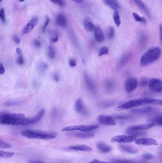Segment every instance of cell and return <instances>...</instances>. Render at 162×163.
Listing matches in <instances>:
<instances>
[{
  "label": "cell",
  "mask_w": 162,
  "mask_h": 163,
  "mask_svg": "<svg viewBox=\"0 0 162 163\" xmlns=\"http://www.w3.org/2000/svg\"><path fill=\"white\" fill-rule=\"evenodd\" d=\"M26 117L23 114L1 113L0 115V123L4 125L22 126L23 120Z\"/></svg>",
  "instance_id": "6da1fadb"
},
{
  "label": "cell",
  "mask_w": 162,
  "mask_h": 163,
  "mask_svg": "<svg viewBox=\"0 0 162 163\" xmlns=\"http://www.w3.org/2000/svg\"><path fill=\"white\" fill-rule=\"evenodd\" d=\"M161 50L159 47H152L145 52L140 59V66L144 67L156 61L161 55Z\"/></svg>",
  "instance_id": "7a4b0ae2"
},
{
  "label": "cell",
  "mask_w": 162,
  "mask_h": 163,
  "mask_svg": "<svg viewBox=\"0 0 162 163\" xmlns=\"http://www.w3.org/2000/svg\"><path fill=\"white\" fill-rule=\"evenodd\" d=\"M22 135L28 138L43 140H50L55 138L56 136V134L54 133L32 130H27L22 131Z\"/></svg>",
  "instance_id": "3957f363"
},
{
  "label": "cell",
  "mask_w": 162,
  "mask_h": 163,
  "mask_svg": "<svg viewBox=\"0 0 162 163\" xmlns=\"http://www.w3.org/2000/svg\"><path fill=\"white\" fill-rule=\"evenodd\" d=\"M149 98H142L138 99L131 100L125 102L122 105L117 106L115 108V110L117 111H122L128 109L132 108L136 106H141L142 105L149 104Z\"/></svg>",
  "instance_id": "277c9868"
},
{
  "label": "cell",
  "mask_w": 162,
  "mask_h": 163,
  "mask_svg": "<svg viewBox=\"0 0 162 163\" xmlns=\"http://www.w3.org/2000/svg\"><path fill=\"white\" fill-rule=\"evenodd\" d=\"M98 127L97 125H77V126H68L62 128V132L67 131H80L81 132H90L96 129Z\"/></svg>",
  "instance_id": "5b68a950"
},
{
  "label": "cell",
  "mask_w": 162,
  "mask_h": 163,
  "mask_svg": "<svg viewBox=\"0 0 162 163\" xmlns=\"http://www.w3.org/2000/svg\"><path fill=\"white\" fill-rule=\"evenodd\" d=\"M45 110L42 109L40 110L36 115L32 117L27 118L23 120L22 126H29L37 123L43 118L45 114Z\"/></svg>",
  "instance_id": "8992f818"
},
{
  "label": "cell",
  "mask_w": 162,
  "mask_h": 163,
  "mask_svg": "<svg viewBox=\"0 0 162 163\" xmlns=\"http://www.w3.org/2000/svg\"><path fill=\"white\" fill-rule=\"evenodd\" d=\"M148 88L152 92H162V82L157 78H152L148 84Z\"/></svg>",
  "instance_id": "52a82bcc"
},
{
  "label": "cell",
  "mask_w": 162,
  "mask_h": 163,
  "mask_svg": "<svg viewBox=\"0 0 162 163\" xmlns=\"http://www.w3.org/2000/svg\"><path fill=\"white\" fill-rule=\"evenodd\" d=\"M135 137L134 136L120 135L115 136L111 139L112 142L118 143H129L133 142L135 140Z\"/></svg>",
  "instance_id": "ba28073f"
},
{
  "label": "cell",
  "mask_w": 162,
  "mask_h": 163,
  "mask_svg": "<svg viewBox=\"0 0 162 163\" xmlns=\"http://www.w3.org/2000/svg\"><path fill=\"white\" fill-rule=\"evenodd\" d=\"M138 86V82L135 78H129L125 83V88L127 93H131L136 89Z\"/></svg>",
  "instance_id": "9c48e42d"
},
{
  "label": "cell",
  "mask_w": 162,
  "mask_h": 163,
  "mask_svg": "<svg viewBox=\"0 0 162 163\" xmlns=\"http://www.w3.org/2000/svg\"><path fill=\"white\" fill-rule=\"evenodd\" d=\"M154 125H155V124L154 123L150 122L148 124H146L132 126L129 127L127 128L126 130V133H127L130 132H139V131H142V130L149 129L150 128L154 126Z\"/></svg>",
  "instance_id": "30bf717a"
},
{
  "label": "cell",
  "mask_w": 162,
  "mask_h": 163,
  "mask_svg": "<svg viewBox=\"0 0 162 163\" xmlns=\"http://www.w3.org/2000/svg\"><path fill=\"white\" fill-rule=\"evenodd\" d=\"M38 22V20L37 17H33L23 28L22 29V33L23 34L30 33L37 25Z\"/></svg>",
  "instance_id": "8fae6325"
},
{
  "label": "cell",
  "mask_w": 162,
  "mask_h": 163,
  "mask_svg": "<svg viewBox=\"0 0 162 163\" xmlns=\"http://www.w3.org/2000/svg\"><path fill=\"white\" fill-rule=\"evenodd\" d=\"M98 120L101 124L107 126H115L116 122L112 117L105 115H100L98 117Z\"/></svg>",
  "instance_id": "7c38bea8"
},
{
  "label": "cell",
  "mask_w": 162,
  "mask_h": 163,
  "mask_svg": "<svg viewBox=\"0 0 162 163\" xmlns=\"http://www.w3.org/2000/svg\"><path fill=\"white\" fill-rule=\"evenodd\" d=\"M84 77L85 81V85L86 86L87 88H88L90 92L95 93L96 91L95 84H94V82L91 78L90 76L86 72H84Z\"/></svg>",
  "instance_id": "4fadbf2b"
},
{
  "label": "cell",
  "mask_w": 162,
  "mask_h": 163,
  "mask_svg": "<svg viewBox=\"0 0 162 163\" xmlns=\"http://www.w3.org/2000/svg\"><path fill=\"white\" fill-rule=\"evenodd\" d=\"M135 144L144 145H157L158 143L155 139L150 138H141L135 140Z\"/></svg>",
  "instance_id": "5bb4252c"
},
{
  "label": "cell",
  "mask_w": 162,
  "mask_h": 163,
  "mask_svg": "<svg viewBox=\"0 0 162 163\" xmlns=\"http://www.w3.org/2000/svg\"><path fill=\"white\" fill-rule=\"evenodd\" d=\"M75 109L77 113L82 114L83 115H87L88 114V111L84 107L82 100L81 98L77 100L75 104Z\"/></svg>",
  "instance_id": "9a60e30c"
},
{
  "label": "cell",
  "mask_w": 162,
  "mask_h": 163,
  "mask_svg": "<svg viewBox=\"0 0 162 163\" xmlns=\"http://www.w3.org/2000/svg\"><path fill=\"white\" fill-rule=\"evenodd\" d=\"M68 149L73 151H80L83 152H91L92 151V148L91 147L87 145H71L68 148Z\"/></svg>",
  "instance_id": "2e32d148"
},
{
  "label": "cell",
  "mask_w": 162,
  "mask_h": 163,
  "mask_svg": "<svg viewBox=\"0 0 162 163\" xmlns=\"http://www.w3.org/2000/svg\"><path fill=\"white\" fill-rule=\"evenodd\" d=\"M84 26L85 30L89 32H95L96 28V26L94 25V23L92 22L90 18L88 17L85 18L84 21Z\"/></svg>",
  "instance_id": "e0dca14e"
},
{
  "label": "cell",
  "mask_w": 162,
  "mask_h": 163,
  "mask_svg": "<svg viewBox=\"0 0 162 163\" xmlns=\"http://www.w3.org/2000/svg\"><path fill=\"white\" fill-rule=\"evenodd\" d=\"M56 23L58 26L61 27H65L67 26V19L64 14L59 13L56 17Z\"/></svg>",
  "instance_id": "ac0fdd59"
},
{
  "label": "cell",
  "mask_w": 162,
  "mask_h": 163,
  "mask_svg": "<svg viewBox=\"0 0 162 163\" xmlns=\"http://www.w3.org/2000/svg\"><path fill=\"white\" fill-rule=\"evenodd\" d=\"M71 135L81 138H89L93 137L94 133L90 132H76L71 133Z\"/></svg>",
  "instance_id": "d6986e66"
},
{
  "label": "cell",
  "mask_w": 162,
  "mask_h": 163,
  "mask_svg": "<svg viewBox=\"0 0 162 163\" xmlns=\"http://www.w3.org/2000/svg\"><path fill=\"white\" fill-rule=\"evenodd\" d=\"M95 39L98 42H102L105 40V35L99 26H96V29L94 32Z\"/></svg>",
  "instance_id": "ffe728a7"
},
{
  "label": "cell",
  "mask_w": 162,
  "mask_h": 163,
  "mask_svg": "<svg viewBox=\"0 0 162 163\" xmlns=\"http://www.w3.org/2000/svg\"><path fill=\"white\" fill-rule=\"evenodd\" d=\"M97 148L102 153H108L111 150L110 146L102 142L99 143L97 145Z\"/></svg>",
  "instance_id": "44dd1931"
},
{
  "label": "cell",
  "mask_w": 162,
  "mask_h": 163,
  "mask_svg": "<svg viewBox=\"0 0 162 163\" xmlns=\"http://www.w3.org/2000/svg\"><path fill=\"white\" fill-rule=\"evenodd\" d=\"M49 39L52 43H55L59 39V34L53 30H49L48 32Z\"/></svg>",
  "instance_id": "7402d4cb"
},
{
  "label": "cell",
  "mask_w": 162,
  "mask_h": 163,
  "mask_svg": "<svg viewBox=\"0 0 162 163\" xmlns=\"http://www.w3.org/2000/svg\"><path fill=\"white\" fill-rule=\"evenodd\" d=\"M103 1L105 5L114 10H118V9L119 8V6L118 5V3H116L112 0H103Z\"/></svg>",
  "instance_id": "603a6c76"
},
{
  "label": "cell",
  "mask_w": 162,
  "mask_h": 163,
  "mask_svg": "<svg viewBox=\"0 0 162 163\" xmlns=\"http://www.w3.org/2000/svg\"><path fill=\"white\" fill-rule=\"evenodd\" d=\"M120 148L121 150H123V151L126 152V153H130V154H135L138 153V150L132 146L121 145L120 146Z\"/></svg>",
  "instance_id": "cb8c5ba5"
},
{
  "label": "cell",
  "mask_w": 162,
  "mask_h": 163,
  "mask_svg": "<svg viewBox=\"0 0 162 163\" xmlns=\"http://www.w3.org/2000/svg\"><path fill=\"white\" fill-rule=\"evenodd\" d=\"M152 108L151 107L135 109L131 111V112L134 114H147L152 111Z\"/></svg>",
  "instance_id": "d4e9b609"
},
{
  "label": "cell",
  "mask_w": 162,
  "mask_h": 163,
  "mask_svg": "<svg viewBox=\"0 0 162 163\" xmlns=\"http://www.w3.org/2000/svg\"><path fill=\"white\" fill-rule=\"evenodd\" d=\"M133 1L138 8L145 12V13L148 14V15H149V12L147 9V7L145 6L144 3L141 1V0H133Z\"/></svg>",
  "instance_id": "484cf974"
},
{
  "label": "cell",
  "mask_w": 162,
  "mask_h": 163,
  "mask_svg": "<svg viewBox=\"0 0 162 163\" xmlns=\"http://www.w3.org/2000/svg\"><path fill=\"white\" fill-rule=\"evenodd\" d=\"M16 53L18 55V58L17 59V64L20 65H23L24 63V59L23 58L22 56V50L21 48H17L16 49Z\"/></svg>",
  "instance_id": "4316f807"
},
{
  "label": "cell",
  "mask_w": 162,
  "mask_h": 163,
  "mask_svg": "<svg viewBox=\"0 0 162 163\" xmlns=\"http://www.w3.org/2000/svg\"><path fill=\"white\" fill-rule=\"evenodd\" d=\"M48 68V65L47 63L41 62L39 63L38 66V70L40 74H44Z\"/></svg>",
  "instance_id": "83f0119b"
},
{
  "label": "cell",
  "mask_w": 162,
  "mask_h": 163,
  "mask_svg": "<svg viewBox=\"0 0 162 163\" xmlns=\"http://www.w3.org/2000/svg\"><path fill=\"white\" fill-rule=\"evenodd\" d=\"M113 19L115 25L117 27H119L121 25V20L118 10L115 11L113 14Z\"/></svg>",
  "instance_id": "f1b7e54d"
},
{
  "label": "cell",
  "mask_w": 162,
  "mask_h": 163,
  "mask_svg": "<svg viewBox=\"0 0 162 163\" xmlns=\"http://www.w3.org/2000/svg\"><path fill=\"white\" fill-rule=\"evenodd\" d=\"M15 153L13 152H6L1 150L0 157L1 158H9L12 157L14 155Z\"/></svg>",
  "instance_id": "f546056e"
},
{
  "label": "cell",
  "mask_w": 162,
  "mask_h": 163,
  "mask_svg": "<svg viewBox=\"0 0 162 163\" xmlns=\"http://www.w3.org/2000/svg\"><path fill=\"white\" fill-rule=\"evenodd\" d=\"M47 56H48L49 58L52 59L54 58V57H55V51L54 47L52 46H49L48 47Z\"/></svg>",
  "instance_id": "4dcf8cb0"
},
{
  "label": "cell",
  "mask_w": 162,
  "mask_h": 163,
  "mask_svg": "<svg viewBox=\"0 0 162 163\" xmlns=\"http://www.w3.org/2000/svg\"><path fill=\"white\" fill-rule=\"evenodd\" d=\"M133 15L134 16V18H135V21H136V22H142V23H147V21H146L145 18L143 17H141L140 16H139L136 13H133Z\"/></svg>",
  "instance_id": "1f68e13d"
},
{
  "label": "cell",
  "mask_w": 162,
  "mask_h": 163,
  "mask_svg": "<svg viewBox=\"0 0 162 163\" xmlns=\"http://www.w3.org/2000/svg\"><path fill=\"white\" fill-rule=\"evenodd\" d=\"M150 122L154 123L155 124H157L158 126L162 127V115H159L154 118V119L150 121Z\"/></svg>",
  "instance_id": "d6a6232c"
},
{
  "label": "cell",
  "mask_w": 162,
  "mask_h": 163,
  "mask_svg": "<svg viewBox=\"0 0 162 163\" xmlns=\"http://www.w3.org/2000/svg\"><path fill=\"white\" fill-rule=\"evenodd\" d=\"M13 147L12 145L8 143L5 142L4 141L1 139L0 141V148L1 149H7Z\"/></svg>",
  "instance_id": "836d02e7"
},
{
  "label": "cell",
  "mask_w": 162,
  "mask_h": 163,
  "mask_svg": "<svg viewBox=\"0 0 162 163\" xmlns=\"http://www.w3.org/2000/svg\"><path fill=\"white\" fill-rule=\"evenodd\" d=\"M21 104V101H8L4 103L3 105L6 106H15Z\"/></svg>",
  "instance_id": "e575fe53"
},
{
  "label": "cell",
  "mask_w": 162,
  "mask_h": 163,
  "mask_svg": "<svg viewBox=\"0 0 162 163\" xmlns=\"http://www.w3.org/2000/svg\"><path fill=\"white\" fill-rule=\"evenodd\" d=\"M149 104L162 105V99H156L149 98Z\"/></svg>",
  "instance_id": "d590c367"
},
{
  "label": "cell",
  "mask_w": 162,
  "mask_h": 163,
  "mask_svg": "<svg viewBox=\"0 0 162 163\" xmlns=\"http://www.w3.org/2000/svg\"><path fill=\"white\" fill-rule=\"evenodd\" d=\"M129 54H127L123 56L121 58V59L120 60L119 63V67H122L123 65H124L125 63H126L127 59L129 58Z\"/></svg>",
  "instance_id": "8d00e7d4"
},
{
  "label": "cell",
  "mask_w": 162,
  "mask_h": 163,
  "mask_svg": "<svg viewBox=\"0 0 162 163\" xmlns=\"http://www.w3.org/2000/svg\"><path fill=\"white\" fill-rule=\"evenodd\" d=\"M108 52H109V50L107 47H103L99 50L98 56L99 57H101L104 55H106L108 53Z\"/></svg>",
  "instance_id": "74e56055"
},
{
  "label": "cell",
  "mask_w": 162,
  "mask_h": 163,
  "mask_svg": "<svg viewBox=\"0 0 162 163\" xmlns=\"http://www.w3.org/2000/svg\"><path fill=\"white\" fill-rule=\"evenodd\" d=\"M112 163H145L142 162H136L126 160H113L111 162Z\"/></svg>",
  "instance_id": "f35d334b"
},
{
  "label": "cell",
  "mask_w": 162,
  "mask_h": 163,
  "mask_svg": "<svg viewBox=\"0 0 162 163\" xmlns=\"http://www.w3.org/2000/svg\"><path fill=\"white\" fill-rule=\"evenodd\" d=\"M114 104V103L113 102H110L103 103L99 105V107L103 108H107L110 107L112 105H113Z\"/></svg>",
  "instance_id": "ab89813d"
},
{
  "label": "cell",
  "mask_w": 162,
  "mask_h": 163,
  "mask_svg": "<svg viewBox=\"0 0 162 163\" xmlns=\"http://www.w3.org/2000/svg\"><path fill=\"white\" fill-rule=\"evenodd\" d=\"M114 35V28L112 26H110L108 28V38L111 39L113 37Z\"/></svg>",
  "instance_id": "60d3db41"
},
{
  "label": "cell",
  "mask_w": 162,
  "mask_h": 163,
  "mask_svg": "<svg viewBox=\"0 0 162 163\" xmlns=\"http://www.w3.org/2000/svg\"><path fill=\"white\" fill-rule=\"evenodd\" d=\"M0 17L3 22H6V13L3 8H1L0 12Z\"/></svg>",
  "instance_id": "b9f144b4"
},
{
  "label": "cell",
  "mask_w": 162,
  "mask_h": 163,
  "mask_svg": "<svg viewBox=\"0 0 162 163\" xmlns=\"http://www.w3.org/2000/svg\"><path fill=\"white\" fill-rule=\"evenodd\" d=\"M143 159L146 160H152L154 158V155L152 154H150V153H146L144 154L143 156Z\"/></svg>",
  "instance_id": "7bdbcfd3"
},
{
  "label": "cell",
  "mask_w": 162,
  "mask_h": 163,
  "mask_svg": "<svg viewBox=\"0 0 162 163\" xmlns=\"http://www.w3.org/2000/svg\"><path fill=\"white\" fill-rule=\"evenodd\" d=\"M52 3L54 4L59 5L60 6H63L64 5V2L63 0H50Z\"/></svg>",
  "instance_id": "ee69618b"
},
{
  "label": "cell",
  "mask_w": 162,
  "mask_h": 163,
  "mask_svg": "<svg viewBox=\"0 0 162 163\" xmlns=\"http://www.w3.org/2000/svg\"><path fill=\"white\" fill-rule=\"evenodd\" d=\"M149 81H148V79L145 78H143L142 79H141L140 81V86H147V84H149Z\"/></svg>",
  "instance_id": "f6af8a7d"
},
{
  "label": "cell",
  "mask_w": 162,
  "mask_h": 163,
  "mask_svg": "<svg viewBox=\"0 0 162 163\" xmlns=\"http://www.w3.org/2000/svg\"><path fill=\"white\" fill-rule=\"evenodd\" d=\"M50 22V19L48 17H46L45 19V22H44V25H43V32H44L46 30L47 27L49 25V23Z\"/></svg>",
  "instance_id": "bcb514c9"
},
{
  "label": "cell",
  "mask_w": 162,
  "mask_h": 163,
  "mask_svg": "<svg viewBox=\"0 0 162 163\" xmlns=\"http://www.w3.org/2000/svg\"><path fill=\"white\" fill-rule=\"evenodd\" d=\"M114 119H119V120H126V119H129L130 117L129 116L126 115H120V116H116V117H113Z\"/></svg>",
  "instance_id": "7dc6e473"
},
{
  "label": "cell",
  "mask_w": 162,
  "mask_h": 163,
  "mask_svg": "<svg viewBox=\"0 0 162 163\" xmlns=\"http://www.w3.org/2000/svg\"><path fill=\"white\" fill-rule=\"evenodd\" d=\"M33 44H34V46L36 48H39L41 47V42L40 41L38 40H37V39L34 40V41H33Z\"/></svg>",
  "instance_id": "c3c4849f"
},
{
  "label": "cell",
  "mask_w": 162,
  "mask_h": 163,
  "mask_svg": "<svg viewBox=\"0 0 162 163\" xmlns=\"http://www.w3.org/2000/svg\"><path fill=\"white\" fill-rule=\"evenodd\" d=\"M69 65L71 67H74L76 65V61L75 59L71 58L68 61Z\"/></svg>",
  "instance_id": "681fc988"
},
{
  "label": "cell",
  "mask_w": 162,
  "mask_h": 163,
  "mask_svg": "<svg viewBox=\"0 0 162 163\" xmlns=\"http://www.w3.org/2000/svg\"><path fill=\"white\" fill-rule=\"evenodd\" d=\"M105 86L108 89H110V88H112V86H113V84L112 81H108L105 82Z\"/></svg>",
  "instance_id": "f907efd6"
},
{
  "label": "cell",
  "mask_w": 162,
  "mask_h": 163,
  "mask_svg": "<svg viewBox=\"0 0 162 163\" xmlns=\"http://www.w3.org/2000/svg\"><path fill=\"white\" fill-rule=\"evenodd\" d=\"M53 78L54 80L56 82H58L59 81V74L57 73H55L53 75Z\"/></svg>",
  "instance_id": "816d5d0a"
},
{
  "label": "cell",
  "mask_w": 162,
  "mask_h": 163,
  "mask_svg": "<svg viewBox=\"0 0 162 163\" xmlns=\"http://www.w3.org/2000/svg\"><path fill=\"white\" fill-rule=\"evenodd\" d=\"M89 163H112L111 162L109 163V162H105V161H101L98 160V159H93V160L91 161Z\"/></svg>",
  "instance_id": "f5cc1de1"
},
{
  "label": "cell",
  "mask_w": 162,
  "mask_h": 163,
  "mask_svg": "<svg viewBox=\"0 0 162 163\" xmlns=\"http://www.w3.org/2000/svg\"><path fill=\"white\" fill-rule=\"evenodd\" d=\"M13 40L14 42H15L16 44H19L20 42H21V41H20V39L19 38L18 36H16V35H15V36H13Z\"/></svg>",
  "instance_id": "db71d44e"
},
{
  "label": "cell",
  "mask_w": 162,
  "mask_h": 163,
  "mask_svg": "<svg viewBox=\"0 0 162 163\" xmlns=\"http://www.w3.org/2000/svg\"><path fill=\"white\" fill-rule=\"evenodd\" d=\"M5 72V68L2 63H0V74H3Z\"/></svg>",
  "instance_id": "11a10c76"
},
{
  "label": "cell",
  "mask_w": 162,
  "mask_h": 163,
  "mask_svg": "<svg viewBox=\"0 0 162 163\" xmlns=\"http://www.w3.org/2000/svg\"><path fill=\"white\" fill-rule=\"evenodd\" d=\"M159 34L160 40L162 43V24H160L159 25Z\"/></svg>",
  "instance_id": "9f6ffc18"
},
{
  "label": "cell",
  "mask_w": 162,
  "mask_h": 163,
  "mask_svg": "<svg viewBox=\"0 0 162 163\" xmlns=\"http://www.w3.org/2000/svg\"><path fill=\"white\" fill-rule=\"evenodd\" d=\"M30 163H48L46 162H43V161H30Z\"/></svg>",
  "instance_id": "6f0895ef"
},
{
  "label": "cell",
  "mask_w": 162,
  "mask_h": 163,
  "mask_svg": "<svg viewBox=\"0 0 162 163\" xmlns=\"http://www.w3.org/2000/svg\"><path fill=\"white\" fill-rule=\"evenodd\" d=\"M75 3H78V4H80V3H82L83 0H72Z\"/></svg>",
  "instance_id": "680465c9"
},
{
  "label": "cell",
  "mask_w": 162,
  "mask_h": 163,
  "mask_svg": "<svg viewBox=\"0 0 162 163\" xmlns=\"http://www.w3.org/2000/svg\"><path fill=\"white\" fill-rule=\"evenodd\" d=\"M20 2H23L25 0H19Z\"/></svg>",
  "instance_id": "91938a15"
},
{
  "label": "cell",
  "mask_w": 162,
  "mask_h": 163,
  "mask_svg": "<svg viewBox=\"0 0 162 163\" xmlns=\"http://www.w3.org/2000/svg\"><path fill=\"white\" fill-rule=\"evenodd\" d=\"M112 1H115L116 3H117V0H112Z\"/></svg>",
  "instance_id": "94428289"
},
{
  "label": "cell",
  "mask_w": 162,
  "mask_h": 163,
  "mask_svg": "<svg viewBox=\"0 0 162 163\" xmlns=\"http://www.w3.org/2000/svg\"><path fill=\"white\" fill-rule=\"evenodd\" d=\"M3 1V0H1V3Z\"/></svg>",
  "instance_id": "6125c7cd"
},
{
  "label": "cell",
  "mask_w": 162,
  "mask_h": 163,
  "mask_svg": "<svg viewBox=\"0 0 162 163\" xmlns=\"http://www.w3.org/2000/svg\"></svg>",
  "instance_id": "be15d7a7"
}]
</instances>
